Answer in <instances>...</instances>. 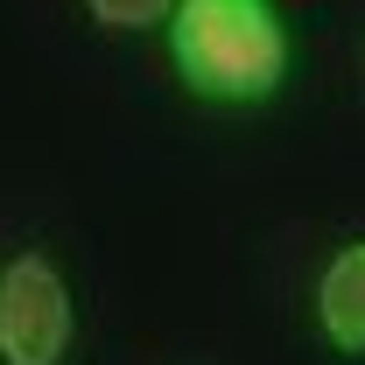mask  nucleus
<instances>
[{
    "instance_id": "f03ea898",
    "label": "nucleus",
    "mask_w": 365,
    "mask_h": 365,
    "mask_svg": "<svg viewBox=\"0 0 365 365\" xmlns=\"http://www.w3.org/2000/svg\"><path fill=\"white\" fill-rule=\"evenodd\" d=\"M71 288L56 260L14 253L0 267V365H63L71 359Z\"/></svg>"
},
{
    "instance_id": "7ed1b4c3",
    "label": "nucleus",
    "mask_w": 365,
    "mask_h": 365,
    "mask_svg": "<svg viewBox=\"0 0 365 365\" xmlns=\"http://www.w3.org/2000/svg\"><path fill=\"white\" fill-rule=\"evenodd\" d=\"M317 330L330 351L365 359V239L330 253V267L317 281Z\"/></svg>"
},
{
    "instance_id": "f257e3e1",
    "label": "nucleus",
    "mask_w": 365,
    "mask_h": 365,
    "mask_svg": "<svg viewBox=\"0 0 365 365\" xmlns=\"http://www.w3.org/2000/svg\"><path fill=\"white\" fill-rule=\"evenodd\" d=\"M169 63L190 98L260 106L288 78V21L274 0H169Z\"/></svg>"
},
{
    "instance_id": "20e7f679",
    "label": "nucleus",
    "mask_w": 365,
    "mask_h": 365,
    "mask_svg": "<svg viewBox=\"0 0 365 365\" xmlns=\"http://www.w3.org/2000/svg\"><path fill=\"white\" fill-rule=\"evenodd\" d=\"M85 14L98 21V29H155L162 14H169V0H85Z\"/></svg>"
}]
</instances>
